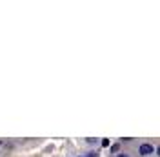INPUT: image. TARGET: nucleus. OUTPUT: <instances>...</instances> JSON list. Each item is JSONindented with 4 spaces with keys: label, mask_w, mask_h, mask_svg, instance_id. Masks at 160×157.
<instances>
[{
    "label": "nucleus",
    "mask_w": 160,
    "mask_h": 157,
    "mask_svg": "<svg viewBox=\"0 0 160 157\" xmlns=\"http://www.w3.org/2000/svg\"><path fill=\"white\" fill-rule=\"evenodd\" d=\"M0 144H2V143H0Z\"/></svg>",
    "instance_id": "4"
},
{
    "label": "nucleus",
    "mask_w": 160,
    "mask_h": 157,
    "mask_svg": "<svg viewBox=\"0 0 160 157\" xmlns=\"http://www.w3.org/2000/svg\"><path fill=\"white\" fill-rule=\"evenodd\" d=\"M149 154H153V146L151 144H142L140 146V155H149Z\"/></svg>",
    "instance_id": "1"
},
{
    "label": "nucleus",
    "mask_w": 160,
    "mask_h": 157,
    "mask_svg": "<svg viewBox=\"0 0 160 157\" xmlns=\"http://www.w3.org/2000/svg\"><path fill=\"white\" fill-rule=\"evenodd\" d=\"M118 157H128V155H118Z\"/></svg>",
    "instance_id": "3"
},
{
    "label": "nucleus",
    "mask_w": 160,
    "mask_h": 157,
    "mask_svg": "<svg viewBox=\"0 0 160 157\" xmlns=\"http://www.w3.org/2000/svg\"><path fill=\"white\" fill-rule=\"evenodd\" d=\"M157 152H158V155H160V146H158V150H157Z\"/></svg>",
    "instance_id": "2"
}]
</instances>
